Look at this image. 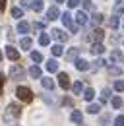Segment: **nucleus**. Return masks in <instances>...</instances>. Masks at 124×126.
<instances>
[{
	"label": "nucleus",
	"mask_w": 124,
	"mask_h": 126,
	"mask_svg": "<svg viewBox=\"0 0 124 126\" xmlns=\"http://www.w3.org/2000/svg\"><path fill=\"white\" fill-rule=\"evenodd\" d=\"M83 6H85V10H91V8H93L91 0H83Z\"/></svg>",
	"instance_id": "obj_38"
},
{
	"label": "nucleus",
	"mask_w": 124,
	"mask_h": 126,
	"mask_svg": "<svg viewBox=\"0 0 124 126\" xmlns=\"http://www.w3.org/2000/svg\"><path fill=\"white\" fill-rule=\"evenodd\" d=\"M78 54H79V48H70V50L66 52V58H68V60H76Z\"/></svg>",
	"instance_id": "obj_18"
},
{
	"label": "nucleus",
	"mask_w": 124,
	"mask_h": 126,
	"mask_svg": "<svg viewBox=\"0 0 124 126\" xmlns=\"http://www.w3.org/2000/svg\"><path fill=\"white\" fill-rule=\"evenodd\" d=\"M74 64H76V68L79 70V72L89 70V62H87V60H83V58H76V60H74Z\"/></svg>",
	"instance_id": "obj_8"
},
{
	"label": "nucleus",
	"mask_w": 124,
	"mask_h": 126,
	"mask_svg": "<svg viewBox=\"0 0 124 126\" xmlns=\"http://www.w3.org/2000/svg\"><path fill=\"white\" fill-rule=\"evenodd\" d=\"M50 35H52V39H56L58 43L68 41V33H64L62 29H52V31H50Z\"/></svg>",
	"instance_id": "obj_5"
},
{
	"label": "nucleus",
	"mask_w": 124,
	"mask_h": 126,
	"mask_svg": "<svg viewBox=\"0 0 124 126\" xmlns=\"http://www.w3.org/2000/svg\"><path fill=\"white\" fill-rule=\"evenodd\" d=\"M101 110V105H95V103H91L89 107H87V112H91V114H97Z\"/></svg>",
	"instance_id": "obj_26"
},
{
	"label": "nucleus",
	"mask_w": 124,
	"mask_h": 126,
	"mask_svg": "<svg viewBox=\"0 0 124 126\" xmlns=\"http://www.w3.org/2000/svg\"><path fill=\"white\" fill-rule=\"evenodd\" d=\"M76 23H78V25H85V23H87L85 12H78V14H76Z\"/></svg>",
	"instance_id": "obj_14"
},
{
	"label": "nucleus",
	"mask_w": 124,
	"mask_h": 126,
	"mask_svg": "<svg viewBox=\"0 0 124 126\" xmlns=\"http://www.w3.org/2000/svg\"><path fill=\"white\" fill-rule=\"evenodd\" d=\"M108 25H110L112 29H116V27H118V17H116V16H112L110 19H108Z\"/></svg>",
	"instance_id": "obj_31"
},
{
	"label": "nucleus",
	"mask_w": 124,
	"mask_h": 126,
	"mask_svg": "<svg viewBox=\"0 0 124 126\" xmlns=\"http://www.w3.org/2000/svg\"><path fill=\"white\" fill-rule=\"evenodd\" d=\"M60 17H62V23H64V25H66V27H68V29H70L72 33H76V31H78V25L74 23V21H72V16H70L68 12H64Z\"/></svg>",
	"instance_id": "obj_4"
},
{
	"label": "nucleus",
	"mask_w": 124,
	"mask_h": 126,
	"mask_svg": "<svg viewBox=\"0 0 124 126\" xmlns=\"http://www.w3.org/2000/svg\"><path fill=\"white\" fill-rule=\"evenodd\" d=\"M114 89L116 91H124V79H116L114 81Z\"/></svg>",
	"instance_id": "obj_29"
},
{
	"label": "nucleus",
	"mask_w": 124,
	"mask_h": 126,
	"mask_svg": "<svg viewBox=\"0 0 124 126\" xmlns=\"http://www.w3.org/2000/svg\"><path fill=\"white\" fill-rule=\"evenodd\" d=\"M21 116V107L17 105V103H10L8 107H6V112H4V122H12L16 118H19Z\"/></svg>",
	"instance_id": "obj_1"
},
{
	"label": "nucleus",
	"mask_w": 124,
	"mask_h": 126,
	"mask_svg": "<svg viewBox=\"0 0 124 126\" xmlns=\"http://www.w3.org/2000/svg\"><path fill=\"white\" fill-rule=\"evenodd\" d=\"M17 31L19 33H27L29 31V23H27V21H19V23H17Z\"/></svg>",
	"instance_id": "obj_22"
},
{
	"label": "nucleus",
	"mask_w": 124,
	"mask_h": 126,
	"mask_svg": "<svg viewBox=\"0 0 124 126\" xmlns=\"http://www.w3.org/2000/svg\"><path fill=\"white\" fill-rule=\"evenodd\" d=\"M54 2H58V4H60V2H64V0H54Z\"/></svg>",
	"instance_id": "obj_44"
},
{
	"label": "nucleus",
	"mask_w": 124,
	"mask_h": 126,
	"mask_svg": "<svg viewBox=\"0 0 124 126\" xmlns=\"http://www.w3.org/2000/svg\"><path fill=\"white\" fill-rule=\"evenodd\" d=\"M43 27H45V23H41V21H37V23L33 25V29H35V31H41Z\"/></svg>",
	"instance_id": "obj_37"
},
{
	"label": "nucleus",
	"mask_w": 124,
	"mask_h": 126,
	"mask_svg": "<svg viewBox=\"0 0 124 126\" xmlns=\"http://www.w3.org/2000/svg\"><path fill=\"white\" fill-rule=\"evenodd\" d=\"M12 16L14 17H21L23 16V10H21V8H12Z\"/></svg>",
	"instance_id": "obj_32"
},
{
	"label": "nucleus",
	"mask_w": 124,
	"mask_h": 126,
	"mask_svg": "<svg viewBox=\"0 0 124 126\" xmlns=\"http://www.w3.org/2000/svg\"><path fill=\"white\" fill-rule=\"evenodd\" d=\"M48 43H50V37H48L46 33H43V35L39 37V45H41V47H46Z\"/></svg>",
	"instance_id": "obj_23"
},
{
	"label": "nucleus",
	"mask_w": 124,
	"mask_h": 126,
	"mask_svg": "<svg viewBox=\"0 0 124 126\" xmlns=\"http://www.w3.org/2000/svg\"><path fill=\"white\" fill-rule=\"evenodd\" d=\"M103 19H105L103 14H93V23H95V25H97V23H101Z\"/></svg>",
	"instance_id": "obj_33"
},
{
	"label": "nucleus",
	"mask_w": 124,
	"mask_h": 126,
	"mask_svg": "<svg viewBox=\"0 0 124 126\" xmlns=\"http://www.w3.org/2000/svg\"><path fill=\"white\" fill-rule=\"evenodd\" d=\"M93 97H95V91H93L91 87H87V89L83 91V99H85V101H91Z\"/></svg>",
	"instance_id": "obj_25"
},
{
	"label": "nucleus",
	"mask_w": 124,
	"mask_h": 126,
	"mask_svg": "<svg viewBox=\"0 0 124 126\" xmlns=\"http://www.w3.org/2000/svg\"><path fill=\"white\" fill-rule=\"evenodd\" d=\"M58 85H60L62 89H68V87H70V78H68V74H64V72L58 74Z\"/></svg>",
	"instance_id": "obj_6"
},
{
	"label": "nucleus",
	"mask_w": 124,
	"mask_h": 126,
	"mask_svg": "<svg viewBox=\"0 0 124 126\" xmlns=\"http://www.w3.org/2000/svg\"><path fill=\"white\" fill-rule=\"evenodd\" d=\"M31 60H33V62H41V60H43V54L37 52V50H33V52H31Z\"/></svg>",
	"instance_id": "obj_27"
},
{
	"label": "nucleus",
	"mask_w": 124,
	"mask_h": 126,
	"mask_svg": "<svg viewBox=\"0 0 124 126\" xmlns=\"http://www.w3.org/2000/svg\"><path fill=\"white\" fill-rule=\"evenodd\" d=\"M70 120H72V122H76V124H81L83 116H81V112H79V110H72V114H70Z\"/></svg>",
	"instance_id": "obj_12"
},
{
	"label": "nucleus",
	"mask_w": 124,
	"mask_h": 126,
	"mask_svg": "<svg viewBox=\"0 0 124 126\" xmlns=\"http://www.w3.org/2000/svg\"><path fill=\"white\" fill-rule=\"evenodd\" d=\"M103 37H105V31H103V29H95V31H91V35H89V39H91L93 43H101Z\"/></svg>",
	"instance_id": "obj_7"
},
{
	"label": "nucleus",
	"mask_w": 124,
	"mask_h": 126,
	"mask_svg": "<svg viewBox=\"0 0 124 126\" xmlns=\"http://www.w3.org/2000/svg\"><path fill=\"white\" fill-rule=\"evenodd\" d=\"M103 64H105V60H101V58H99V60L95 62V70H99V68H103Z\"/></svg>",
	"instance_id": "obj_40"
},
{
	"label": "nucleus",
	"mask_w": 124,
	"mask_h": 126,
	"mask_svg": "<svg viewBox=\"0 0 124 126\" xmlns=\"http://www.w3.org/2000/svg\"><path fill=\"white\" fill-rule=\"evenodd\" d=\"M29 76L31 78H41V68H39V66H31L29 68Z\"/></svg>",
	"instance_id": "obj_21"
},
{
	"label": "nucleus",
	"mask_w": 124,
	"mask_h": 126,
	"mask_svg": "<svg viewBox=\"0 0 124 126\" xmlns=\"http://www.w3.org/2000/svg\"><path fill=\"white\" fill-rule=\"evenodd\" d=\"M23 76H25V70H23L19 64H12V66H10V78L12 79H21Z\"/></svg>",
	"instance_id": "obj_3"
},
{
	"label": "nucleus",
	"mask_w": 124,
	"mask_h": 126,
	"mask_svg": "<svg viewBox=\"0 0 124 126\" xmlns=\"http://www.w3.org/2000/svg\"><path fill=\"white\" fill-rule=\"evenodd\" d=\"M78 4H79V0H68V6L70 8H76Z\"/></svg>",
	"instance_id": "obj_39"
},
{
	"label": "nucleus",
	"mask_w": 124,
	"mask_h": 126,
	"mask_svg": "<svg viewBox=\"0 0 124 126\" xmlns=\"http://www.w3.org/2000/svg\"><path fill=\"white\" fill-rule=\"evenodd\" d=\"M19 47L23 48V50H29V48L33 47V41H31L29 37H23V39L19 41Z\"/></svg>",
	"instance_id": "obj_13"
},
{
	"label": "nucleus",
	"mask_w": 124,
	"mask_h": 126,
	"mask_svg": "<svg viewBox=\"0 0 124 126\" xmlns=\"http://www.w3.org/2000/svg\"><path fill=\"white\" fill-rule=\"evenodd\" d=\"M6 56H8L10 60H17V58H19V52H17L12 45H8V47H6Z\"/></svg>",
	"instance_id": "obj_10"
},
{
	"label": "nucleus",
	"mask_w": 124,
	"mask_h": 126,
	"mask_svg": "<svg viewBox=\"0 0 124 126\" xmlns=\"http://www.w3.org/2000/svg\"><path fill=\"white\" fill-rule=\"evenodd\" d=\"M81 89H83L81 81H74V85H72V91H74V95H79V93H81Z\"/></svg>",
	"instance_id": "obj_24"
},
{
	"label": "nucleus",
	"mask_w": 124,
	"mask_h": 126,
	"mask_svg": "<svg viewBox=\"0 0 124 126\" xmlns=\"http://www.w3.org/2000/svg\"><path fill=\"white\" fill-rule=\"evenodd\" d=\"M6 8V0H0V10H4Z\"/></svg>",
	"instance_id": "obj_43"
},
{
	"label": "nucleus",
	"mask_w": 124,
	"mask_h": 126,
	"mask_svg": "<svg viewBox=\"0 0 124 126\" xmlns=\"http://www.w3.org/2000/svg\"><path fill=\"white\" fill-rule=\"evenodd\" d=\"M12 126H17V124H12Z\"/></svg>",
	"instance_id": "obj_46"
},
{
	"label": "nucleus",
	"mask_w": 124,
	"mask_h": 126,
	"mask_svg": "<svg viewBox=\"0 0 124 126\" xmlns=\"http://www.w3.org/2000/svg\"><path fill=\"white\" fill-rule=\"evenodd\" d=\"M16 95H17L23 103H31V101H33V91H31L29 87H25V85H19V87L16 89Z\"/></svg>",
	"instance_id": "obj_2"
},
{
	"label": "nucleus",
	"mask_w": 124,
	"mask_h": 126,
	"mask_svg": "<svg viewBox=\"0 0 124 126\" xmlns=\"http://www.w3.org/2000/svg\"><path fill=\"white\" fill-rule=\"evenodd\" d=\"M112 107H114V109H120V107H122V99H120V97H112Z\"/></svg>",
	"instance_id": "obj_30"
},
{
	"label": "nucleus",
	"mask_w": 124,
	"mask_h": 126,
	"mask_svg": "<svg viewBox=\"0 0 124 126\" xmlns=\"http://www.w3.org/2000/svg\"><path fill=\"white\" fill-rule=\"evenodd\" d=\"M108 72H110V74H122V70H120L118 66H108Z\"/></svg>",
	"instance_id": "obj_34"
},
{
	"label": "nucleus",
	"mask_w": 124,
	"mask_h": 126,
	"mask_svg": "<svg viewBox=\"0 0 124 126\" xmlns=\"http://www.w3.org/2000/svg\"><path fill=\"white\" fill-rule=\"evenodd\" d=\"M29 6L35 10V12H41V10H43V0H31Z\"/></svg>",
	"instance_id": "obj_16"
},
{
	"label": "nucleus",
	"mask_w": 124,
	"mask_h": 126,
	"mask_svg": "<svg viewBox=\"0 0 124 126\" xmlns=\"http://www.w3.org/2000/svg\"><path fill=\"white\" fill-rule=\"evenodd\" d=\"M50 50H52V54H54V56H62V54H64V48H62L60 43L52 45V48H50Z\"/></svg>",
	"instance_id": "obj_17"
},
{
	"label": "nucleus",
	"mask_w": 124,
	"mask_h": 126,
	"mask_svg": "<svg viewBox=\"0 0 124 126\" xmlns=\"http://www.w3.org/2000/svg\"><path fill=\"white\" fill-rule=\"evenodd\" d=\"M0 60H2V52H0Z\"/></svg>",
	"instance_id": "obj_45"
},
{
	"label": "nucleus",
	"mask_w": 124,
	"mask_h": 126,
	"mask_svg": "<svg viewBox=\"0 0 124 126\" xmlns=\"http://www.w3.org/2000/svg\"><path fill=\"white\" fill-rule=\"evenodd\" d=\"M2 87H4V76L0 74V95H2Z\"/></svg>",
	"instance_id": "obj_41"
},
{
	"label": "nucleus",
	"mask_w": 124,
	"mask_h": 126,
	"mask_svg": "<svg viewBox=\"0 0 124 126\" xmlns=\"http://www.w3.org/2000/svg\"><path fill=\"white\" fill-rule=\"evenodd\" d=\"M122 60H124V56H122V52H120V50H112V52H110V62L120 64Z\"/></svg>",
	"instance_id": "obj_11"
},
{
	"label": "nucleus",
	"mask_w": 124,
	"mask_h": 126,
	"mask_svg": "<svg viewBox=\"0 0 124 126\" xmlns=\"http://www.w3.org/2000/svg\"><path fill=\"white\" fill-rule=\"evenodd\" d=\"M29 6V0H21V8H27Z\"/></svg>",
	"instance_id": "obj_42"
},
{
	"label": "nucleus",
	"mask_w": 124,
	"mask_h": 126,
	"mask_svg": "<svg viewBox=\"0 0 124 126\" xmlns=\"http://www.w3.org/2000/svg\"><path fill=\"white\" fill-rule=\"evenodd\" d=\"M103 50H105V47H103L101 43H93V45H91V52H93V54H101Z\"/></svg>",
	"instance_id": "obj_20"
},
{
	"label": "nucleus",
	"mask_w": 124,
	"mask_h": 126,
	"mask_svg": "<svg viewBox=\"0 0 124 126\" xmlns=\"http://www.w3.org/2000/svg\"><path fill=\"white\" fill-rule=\"evenodd\" d=\"M108 97H110V89H108V87H105V89H103V91H101V101H103V103H105V101H107Z\"/></svg>",
	"instance_id": "obj_28"
},
{
	"label": "nucleus",
	"mask_w": 124,
	"mask_h": 126,
	"mask_svg": "<svg viewBox=\"0 0 124 126\" xmlns=\"http://www.w3.org/2000/svg\"><path fill=\"white\" fill-rule=\"evenodd\" d=\"M46 70L48 72H58V62L52 58V60H46Z\"/></svg>",
	"instance_id": "obj_15"
},
{
	"label": "nucleus",
	"mask_w": 124,
	"mask_h": 126,
	"mask_svg": "<svg viewBox=\"0 0 124 126\" xmlns=\"http://www.w3.org/2000/svg\"><path fill=\"white\" fill-rule=\"evenodd\" d=\"M58 16H60V12H58V8H56V6H52V8H48V10H46V19H48V21L58 19Z\"/></svg>",
	"instance_id": "obj_9"
},
{
	"label": "nucleus",
	"mask_w": 124,
	"mask_h": 126,
	"mask_svg": "<svg viewBox=\"0 0 124 126\" xmlns=\"http://www.w3.org/2000/svg\"><path fill=\"white\" fill-rule=\"evenodd\" d=\"M41 83H43L45 89H54V81H52L50 78H43V79H41Z\"/></svg>",
	"instance_id": "obj_19"
},
{
	"label": "nucleus",
	"mask_w": 124,
	"mask_h": 126,
	"mask_svg": "<svg viewBox=\"0 0 124 126\" xmlns=\"http://www.w3.org/2000/svg\"><path fill=\"white\" fill-rule=\"evenodd\" d=\"M114 126H124V116H122V114L114 118Z\"/></svg>",
	"instance_id": "obj_35"
},
{
	"label": "nucleus",
	"mask_w": 124,
	"mask_h": 126,
	"mask_svg": "<svg viewBox=\"0 0 124 126\" xmlns=\"http://www.w3.org/2000/svg\"><path fill=\"white\" fill-rule=\"evenodd\" d=\"M114 14H124V6L122 4H116V6H114Z\"/></svg>",
	"instance_id": "obj_36"
}]
</instances>
